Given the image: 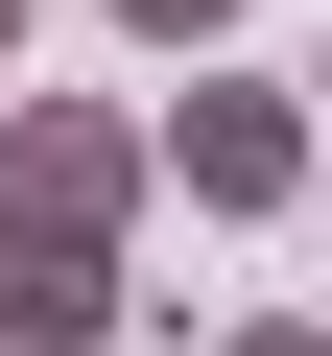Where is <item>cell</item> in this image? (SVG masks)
<instances>
[{
    "label": "cell",
    "mask_w": 332,
    "mask_h": 356,
    "mask_svg": "<svg viewBox=\"0 0 332 356\" xmlns=\"http://www.w3.org/2000/svg\"><path fill=\"white\" fill-rule=\"evenodd\" d=\"M166 191V143L119 95H0V238H48V261H119V214Z\"/></svg>",
    "instance_id": "1"
},
{
    "label": "cell",
    "mask_w": 332,
    "mask_h": 356,
    "mask_svg": "<svg viewBox=\"0 0 332 356\" xmlns=\"http://www.w3.org/2000/svg\"><path fill=\"white\" fill-rule=\"evenodd\" d=\"M142 143H166V191H190V214H238V238L308 191V95H261V72H190Z\"/></svg>",
    "instance_id": "2"
},
{
    "label": "cell",
    "mask_w": 332,
    "mask_h": 356,
    "mask_svg": "<svg viewBox=\"0 0 332 356\" xmlns=\"http://www.w3.org/2000/svg\"><path fill=\"white\" fill-rule=\"evenodd\" d=\"M119 261H48V238H0V356H119Z\"/></svg>",
    "instance_id": "3"
},
{
    "label": "cell",
    "mask_w": 332,
    "mask_h": 356,
    "mask_svg": "<svg viewBox=\"0 0 332 356\" xmlns=\"http://www.w3.org/2000/svg\"><path fill=\"white\" fill-rule=\"evenodd\" d=\"M119 24H142V48H190V72H214V48H238V0H119Z\"/></svg>",
    "instance_id": "4"
},
{
    "label": "cell",
    "mask_w": 332,
    "mask_h": 356,
    "mask_svg": "<svg viewBox=\"0 0 332 356\" xmlns=\"http://www.w3.org/2000/svg\"><path fill=\"white\" fill-rule=\"evenodd\" d=\"M214 356H332V309H261V332H214Z\"/></svg>",
    "instance_id": "5"
},
{
    "label": "cell",
    "mask_w": 332,
    "mask_h": 356,
    "mask_svg": "<svg viewBox=\"0 0 332 356\" xmlns=\"http://www.w3.org/2000/svg\"><path fill=\"white\" fill-rule=\"evenodd\" d=\"M24 24H48V0H0V95H24Z\"/></svg>",
    "instance_id": "6"
},
{
    "label": "cell",
    "mask_w": 332,
    "mask_h": 356,
    "mask_svg": "<svg viewBox=\"0 0 332 356\" xmlns=\"http://www.w3.org/2000/svg\"><path fill=\"white\" fill-rule=\"evenodd\" d=\"M308 143H332V48H308Z\"/></svg>",
    "instance_id": "7"
}]
</instances>
